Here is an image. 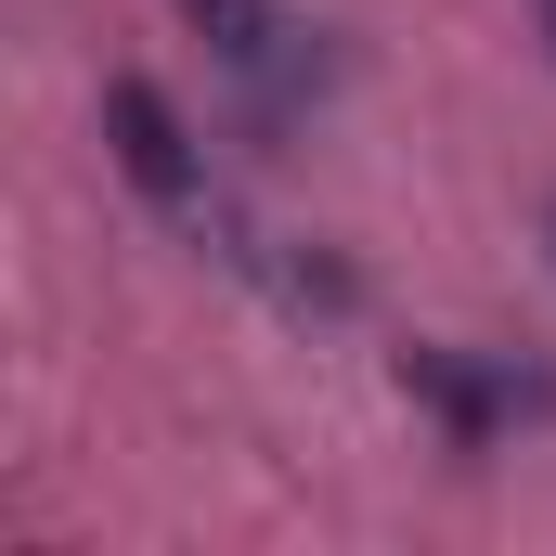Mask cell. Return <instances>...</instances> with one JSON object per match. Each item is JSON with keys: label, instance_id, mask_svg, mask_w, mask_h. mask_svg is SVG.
<instances>
[{"label": "cell", "instance_id": "7a4b0ae2", "mask_svg": "<svg viewBox=\"0 0 556 556\" xmlns=\"http://www.w3.org/2000/svg\"><path fill=\"white\" fill-rule=\"evenodd\" d=\"M402 389L453 427L466 453H492L518 415H556V376H518V363H479V350H402Z\"/></svg>", "mask_w": 556, "mask_h": 556}, {"label": "cell", "instance_id": "6da1fadb", "mask_svg": "<svg viewBox=\"0 0 556 556\" xmlns=\"http://www.w3.org/2000/svg\"><path fill=\"white\" fill-rule=\"evenodd\" d=\"M104 142H117V168H130L168 220H194V233H220V247H233V220H220V194H207V155H194L181 104H168L142 65H117V78H104Z\"/></svg>", "mask_w": 556, "mask_h": 556}, {"label": "cell", "instance_id": "3957f363", "mask_svg": "<svg viewBox=\"0 0 556 556\" xmlns=\"http://www.w3.org/2000/svg\"><path fill=\"white\" fill-rule=\"evenodd\" d=\"M181 13H194V39H207L260 104H285V91H311V78H324V52L285 26V0H181Z\"/></svg>", "mask_w": 556, "mask_h": 556}]
</instances>
